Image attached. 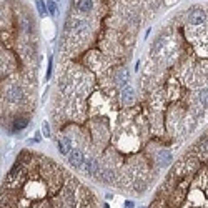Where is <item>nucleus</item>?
<instances>
[{
    "label": "nucleus",
    "mask_w": 208,
    "mask_h": 208,
    "mask_svg": "<svg viewBox=\"0 0 208 208\" xmlns=\"http://www.w3.org/2000/svg\"><path fill=\"white\" fill-rule=\"evenodd\" d=\"M205 19H207V15H205V12L202 9H198V7H193V9L188 12V22L191 23V25H203Z\"/></svg>",
    "instance_id": "f257e3e1"
},
{
    "label": "nucleus",
    "mask_w": 208,
    "mask_h": 208,
    "mask_svg": "<svg viewBox=\"0 0 208 208\" xmlns=\"http://www.w3.org/2000/svg\"><path fill=\"white\" fill-rule=\"evenodd\" d=\"M83 171L90 176H98L100 175V165L95 158H85V162H83Z\"/></svg>",
    "instance_id": "f03ea898"
},
{
    "label": "nucleus",
    "mask_w": 208,
    "mask_h": 208,
    "mask_svg": "<svg viewBox=\"0 0 208 208\" xmlns=\"http://www.w3.org/2000/svg\"><path fill=\"white\" fill-rule=\"evenodd\" d=\"M68 157V163L75 168H82L83 166V162H85V157H83V152L78 150V148H73L72 152L67 155Z\"/></svg>",
    "instance_id": "7ed1b4c3"
},
{
    "label": "nucleus",
    "mask_w": 208,
    "mask_h": 208,
    "mask_svg": "<svg viewBox=\"0 0 208 208\" xmlns=\"http://www.w3.org/2000/svg\"><path fill=\"white\" fill-rule=\"evenodd\" d=\"M22 98H23V90L20 87H17V85L10 87L9 90L5 92V100L10 102V103H19Z\"/></svg>",
    "instance_id": "20e7f679"
},
{
    "label": "nucleus",
    "mask_w": 208,
    "mask_h": 208,
    "mask_svg": "<svg viewBox=\"0 0 208 208\" xmlns=\"http://www.w3.org/2000/svg\"><path fill=\"white\" fill-rule=\"evenodd\" d=\"M122 102H123V105H132L135 102V90L130 85H127L122 92Z\"/></svg>",
    "instance_id": "39448f33"
},
{
    "label": "nucleus",
    "mask_w": 208,
    "mask_h": 208,
    "mask_svg": "<svg viewBox=\"0 0 208 208\" xmlns=\"http://www.w3.org/2000/svg\"><path fill=\"white\" fill-rule=\"evenodd\" d=\"M75 7H77V10L82 12V14H88V12H92V9H93V2L92 0H77V2H75Z\"/></svg>",
    "instance_id": "423d86ee"
},
{
    "label": "nucleus",
    "mask_w": 208,
    "mask_h": 208,
    "mask_svg": "<svg viewBox=\"0 0 208 208\" xmlns=\"http://www.w3.org/2000/svg\"><path fill=\"white\" fill-rule=\"evenodd\" d=\"M198 100L203 108H208V87H203L198 90Z\"/></svg>",
    "instance_id": "0eeeda50"
},
{
    "label": "nucleus",
    "mask_w": 208,
    "mask_h": 208,
    "mask_svg": "<svg viewBox=\"0 0 208 208\" xmlns=\"http://www.w3.org/2000/svg\"><path fill=\"white\" fill-rule=\"evenodd\" d=\"M157 158H158V163H160V165H166V163H170V160H171V153L168 152V150H160Z\"/></svg>",
    "instance_id": "6e6552de"
},
{
    "label": "nucleus",
    "mask_w": 208,
    "mask_h": 208,
    "mask_svg": "<svg viewBox=\"0 0 208 208\" xmlns=\"http://www.w3.org/2000/svg\"><path fill=\"white\" fill-rule=\"evenodd\" d=\"M198 150L202 152V155H203V157H208V135H205L203 138H200Z\"/></svg>",
    "instance_id": "1a4fd4ad"
},
{
    "label": "nucleus",
    "mask_w": 208,
    "mask_h": 208,
    "mask_svg": "<svg viewBox=\"0 0 208 208\" xmlns=\"http://www.w3.org/2000/svg\"><path fill=\"white\" fill-rule=\"evenodd\" d=\"M102 180L107 181V183H113V181H115V173H113V170H110V168L103 170L102 171Z\"/></svg>",
    "instance_id": "9d476101"
},
{
    "label": "nucleus",
    "mask_w": 208,
    "mask_h": 208,
    "mask_svg": "<svg viewBox=\"0 0 208 208\" xmlns=\"http://www.w3.org/2000/svg\"><path fill=\"white\" fill-rule=\"evenodd\" d=\"M27 125H28L27 118H15L14 120V130H17V132H19V130H23Z\"/></svg>",
    "instance_id": "9b49d317"
},
{
    "label": "nucleus",
    "mask_w": 208,
    "mask_h": 208,
    "mask_svg": "<svg viewBox=\"0 0 208 208\" xmlns=\"http://www.w3.org/2000/svg\"><path fill=\"white\" fill-rule=\"evenodd\" d=\"M35 5H37V10H38V14H40L42 17L48 14V7L45 5V2H43V0H35Z\"/></svg>",
    "instance_id": "f8f14e48"
},
{
    "label": "nucleus",
    "mask_w": 208,
    "mask_h": 208,
    "mask_svg": "<svg viewBox=\"0 0 208 208\" xmlns=\"http://www.w3.org/2000/svg\"><path fill=\"white\" fill-rule=\"evenodd\" d=\"M47 7H48V14H52V15L57 14V5H55V2H53V0H50V2L47 4Z\"/></svg>",
    "instance_id": "ddd939ff"
},
{
    "label": "nucleus",
    "mask_w": 208,
    "mask_h": 208,
    "mask_svg": "<svg viewBox=\"0 0 208 208\" xmlns=\"http://www.w3.org/2000/svg\"><path fill=\"white\" fill-rule=\"evenodd\" d=\"M42 132H43V137H47V138L50 137V127H48V123H47V122H43V123H42Z\"/></svg>",
    "instance_id": "4468645a"
},
{
    "label": "nucleus",
    "mask_w": 208,
    "mask_h": 208,
    "mask_svg": "<svg viewBox=\"0 0 208 208\" xmlns=\"http://www.w3.org/2000/svg\"><path fill=\"white\" fill-rule=\"evenodd\" d=\"M57 143H58V150H60V153H63V155H68V150H67V147H65V143L63 142H62V140H58V142H57Z\"/></svg>",
    "instance_id": "2eb2a0df"
},
{
    "label": "nucleus",
    "mask_w": 208,
    "mask_h": 208,
    "mask_svg": "<svg viewBox=\"0 0 208 208\" xmlns=\"http://www.w3.org/2000/svg\"><path fill=\"white\" fill-rule=\"evenodd\" d=\"M50 75H52V58L48 60V70H47V78H50Z\"/></svg>",
    "instance_id": "dca6fc26"
},
{
    "label": "nucleus",
    "mask_w": 208,
    "mask_h": 208,
    "mask_svg": "<svg viewBox=\"0 0 208 208\" xmlns=\"http://www.w3.org/2000/svg\"><path fill=\"white\" fill-rule=\"evenodd\" d=\"M123 208H133V202H125Z\"/></svg>",
    "instance_id": "f3484780"
}]
</instances>
